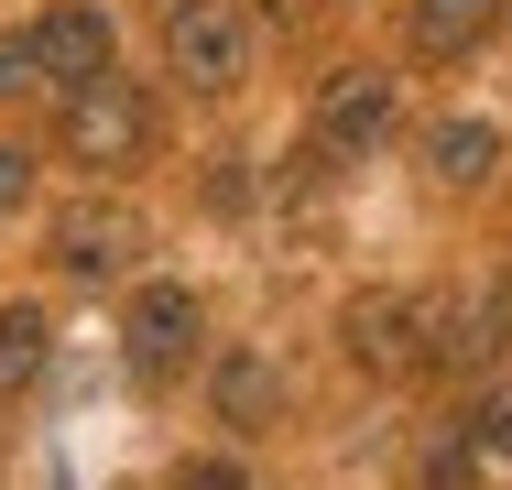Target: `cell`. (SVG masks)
<instances>
[{"mask_svg":"<svg viewBox=\"0 0 512 490\" xmlns=\"http://www.w3.org/2000/svg\"><path fill=\"white\" fill-rule=\"evenodd\" d=\"M502 349H512V284L502 273L414 294V360H425V371H491Z\"/></svg>","mask_w":512,"mask_h":490,"instance_id":"cell-1","label":"cell"},{"mask_svg":"<svg viewBox=\"0 0 512 490\" xmlns=\"http://www.w3.org/2000/svg\"><path fill=\"white\" fill-rule=\"evenodd\" d=\"M164 66L186 88H240L251 77V0H175L164 11Z\"/></svg>","mask_w":512,"mask_h":490,"instance_id":"cell-2","label":"cell"},{"mask_svg":"<svg viewBox=\"0 0 512 490\" xmlns=\"http://www.w3.org/2000/svg\"><path fill=\"white\" fill-rule=\"evenodd\" d=\"M142 142H153V109H142V88H131L120 66H109L99 88L66 98V153H77V164H131Z\"/></svg>","mask_w":512,"mask_h":490,"instance_id":"cell-3","label":"cell"},{"mask_svg":"<svg viewBox=\"0 0 512 490\" xmlns=\"http://www.w3.org/2000/svg\"><path fill=\"white\" fill-rule=\"evenodd\" d=\"M393 131V77L382 66H338L327 98H316V153H371Z\"/></svg>","mask_w":512,"mask_h":490,"instance_id":"cell-4","label":"cell"},{"mask_svg":"<svg viewBox=\"0 0 512 490\" xmlns=\"http://www.w3.org/2000/svg\"><path fill=\"white\" fill-rule=\"evenodd\" d=\"M33 66H44V88H99L109 77V22L88 11V0H66V11H44L33 22Z\"/></svg>","mask_w":512,"mask_h":490,"instance_id":"cell-5","label":"cell"},{"mask_svg":"<svg viewBox=\"0 0 512 490\" xmlns=\"http://www.w3.org/2000/svg\"><path fill=\"white\" fill-rule=\"evenodd\" d=\"M131 240H142V218H131L120 196H77V207L55 218V262H66V273H88V284L131 262Z\"/></svg>","mask_w":512,"mask_h":490,"instance_id":"cell-6","label":"cell"},{"mask_svg":"<svg viewBox=\"0 0 512 490\" xmlns=\"http://www.w3.org/2000/svg\"><path fill=\"white\" fill-rule=\"evenodd\" d=\"M338 349H349V360H360V371H404L414 360V294H349V305H338Z\"/></svg>","mask_w":512,"mask_h":490,"instance_id":"cell-7","label":"cell"},{"mask_svg":"<svg viewBox=\"0 0 512 490\" xmlns=\"http://www.w3.org/2000/svg\"><path fill=\"white\" fill-rule=\"evenodd\" d=\"M197 327H207V316H197V294H186V284H142L120 338H131V360H142V371H175V360L197 349Z\"/></svg>","mask_w":512,"mask_h":490,"instance_id":"cell-8","label":"cell"},{"mask_svg":"<svg viewBox=\"0 0 512 490\" xmlns=\"http://www.w3.org/2000/svg\"><path fill=\"white\" fill-rule=\"evenodd\" d=\"M491 164H502V131H491V120H436V131H425V175H436V186H491Z\"/></svg>","mask_w":512,"mask_h":490,"instance_id":"cell-9","label":"cell"},{"mask_svg":"<svg viewBox=\"0 0 512 490\" xmlns=\"http://www.w3.org/2000/svg\"><path fill=\"white\" fill-rule=\"evenodd\" d=\"M44 360H55V316H44V305H11V316H0V403L44 382Z\"/></svg>","mask_w":512,"mask_h":490,"instance_id":"cell-10","label":"cell"},{"mask_svg":"<svg viewBox=\"0 0 512 490\" xmlns=\"http://www.w3.org/2000/svg\"><path fill=\"white\" fill-rule=\"evenodd\" d=\"M502 22V0H414V55H469Z\"/></svg>","mask_w":512,"mask_h":490,"instance_id":"cell-11","label":"cell"},{"mask_svg":"<svg viewBox=\"0 0 512 490\" xmlns=\"http://www.w3.org/2000/svg\"><path fill=\"white\" fill-rule=\"evenodd\" d=\"M273 403H284V371H273V360H229V371H218V414H229L240 436L273 425Z\"/></svg>","mask_w":512,"mask_h":490,"instance_id":"cell-12","label":"cell"},{"mask_svg":"<svg viewBox=\"0 0 512 490\" xmlns=\"http://www.w3.org/2000/svg\"><path fill=\"white\" fill-rule=\"evenodd\" d=\"M44 88V66H33V33H0V98Z\"/></svg>","mask_w":512,"mask_h":490,"instance_id":"cell-13","label":"cell"},{"mask_svg":"<svg viewBox=\"0 0 512 490\" xmlns=\"http://www.w3.org/2000/svg\"><path fill=\"white\" fill-rule=\"evenodd\" d=\"M469 447H491V458H512V382L480 403V425H469Z\"/></svg>","mask_w":512,"mask_h":490,"instance_id":"cell-14","label":"cell"},{"mask_svg":"<svg viewBox=\"0 0 512 490\" xmlns=\"http://www.w3.org/2000/svg\"><path fill=\"white\" fill-rule=\"evenodd\" d=\"M469 469H480V447H469V436H447V447L425 458V490H458V480H469Z\"/></svg>","mask_w":512,"mask_h":490,"instance_id":"cell-15","label":"cell"},{"mask_svg":"<svg viewBox=\"0 0 512 490\" xmlns=\"http://www.w3.org/2000/svg\"><path fill=\"white\" fill-rule=\"evenodd\" d=\"M22 196H33V153H22V142H0V218H11Z\"/></svg>","mask_w":512,"mask_h":490,"instance_id":"cell-16","label":"cell"},{"mask_svg":"<svg viewBox=\"0 0 512 490\" xmlns=\"http://www.w3.org/2000/svg\"><path fill=\"white\" fill-rule=\"evenodd\" d=\"M175 490H251V480H240L229 458H186V469H175Z\"/></svg>","mask_w":512,"mask_h":490,"instance_id":"cell-17","label":"cell"},{"mask_svg":"<svg viewBox=\"0 0 512 490\" xmlns=\"http://www.w3.org/2000/svg\"><path fill=\"white\" fill-rule=\"evenodd\" d=\"M273 11H306V0H273Z\"/></svg>","mask_w":512,"mask_h":490,"instance_id":"cell-18","label":"cell"}]
</instances>
